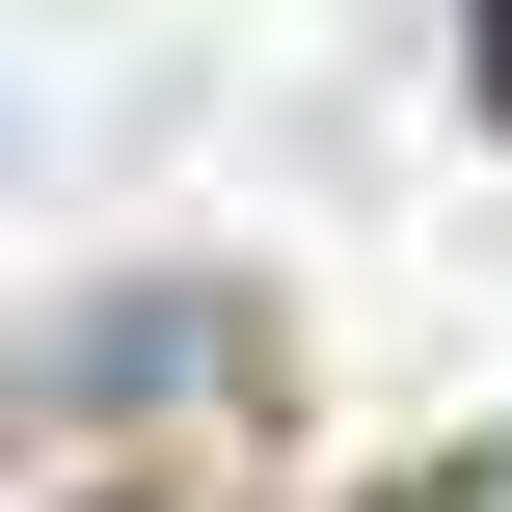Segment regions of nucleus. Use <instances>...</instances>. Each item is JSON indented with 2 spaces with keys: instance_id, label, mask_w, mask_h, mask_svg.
Listing matches in <instances>:
<instances>
[{
  "instance_id": "1",
  "label": "nucleus",
  "mask_w": 512,
  "mask_h": 512,
  "mask_svg": "<svg viewBox=\"0 0 512 512\" xmlns=\"http://www.w3.org/2000/svg\"><path fill=\"white\" fill-rule=\"evenodd\" d=\"M108 512H216V486H108Z\"/></svg>"
},
{
  "instance_id": "2",
  "label": "nucleus",
  "mask_w": 512,
  "mask_h": 512,
  "mask_svg": "<svg viewBox=\"0 0 512 512\" xmlns=\"http://www.w3.org/2000/svg\"><path fill=\"white\" fill-rule=\"evenodd\" d=\"M486 54H512V0H486Z\"/></svg>"
}]
</instances>
